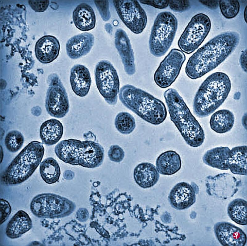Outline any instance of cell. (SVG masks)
<instances>
[{
  "label": "cell",
  "mask_w": 247,
  "mask_h": 246,
  "mask_svg": "<svg viewBox=\"0 0 247 246\" xmlns=\"http://www.w3.org/2000/svg\"><path fill=\"white\" fill-rule=\"evenodd\" d=\"M240 40L239 34L235 31L224 32L211 39L189 58L187 76L196 79L215 68L235 50Z\"/></svg>",
  "instance_id": "1"
},
{
  "label": "cell",
  "mask_w": 247,
  "mask_h": 246,
  "mask_svg": "<svg viewBox=\"0 0 247 246\" xmlns=\"http://www.w3.org/2000/svg\"><path fill=\"white\" fill-rule=\"evenodd\" d=\"M164 97L170 119L186 143L193 147L200 146L205 138L204 131L182 98L175 89L172 88L164 92Z\"/></svg>",
  "instance_id": "2"
},
{
  "label": "cell",
  "mask_w": 247,
  "mask_h": 246,
  "mask_svg": "<svg viewBox=\"0 0 247 246\" xmlns=\"http://www.w3.org/2000/svg\"><path fill=\"white\" fill-rule=\"evenodd\" d=\"M119 96L125 107L150 124L159 125L166 118L167 112L164 103L140 88L125 85L120 89Z\"/></svg>",
  "instance_id": "3"
},
{
  "label": "cell",
  "mask_w": 247,
  "mask_h": 246,
  "mask_svg": "<svg viewBox=\"0 0 247 246\" xmlns=\"http://www.w3.org/2000/svg\"><path fill=\"white\" fill-rule=\"evenodd\" d=\"M231 84L228 75L214 73L202 83L193 101L194 113L199 118L209 116L221 105L227 98Z\"/></svg>",
  "instance_id": "4"
},
{
  "label": "cell",
  "mask_w": 247,
  "mask_h": 246,
  "mask_svg": "<svg viewBox=\"0 0 247 246\" xmlns=\"http://www.w3.org/2000/svg\"><path fill=\"white\" fill-rule=\"evenodd\" d=\"M54 151L57 157L64 162L85 168L98 167L104 160L103 148L100 144L92 141L64 140L56 145Z\"/></svg>",
  "instance_id": "5"
},
{
  "label": "cell",
  "mask_w": 247,
  "mask_h": 246,
  "mask_svg": "<svg viewBox=\"0 0 247 246\" xmlns=\"http://www.w3.org/2000/svg\"><path fill=\"white\" fill-rule=\"evenodd\" d=\"M44 152L43 144L33 141L28 144L12 161L2 178L6 184H19L27 179L40 163Z\"/></svg>",
  "instance_id": "6"
},
{
  "label": "cell",
  "mask_w": 247,
  "mask_h": 246,
  "mask_svg": "<svg viewBox=\"0 0 247 246\" xmlns=\"http://www.w3.org/2000/svg\"><path fill=\"white\" fill-rule=\"evenodd\" d=\"M175 16L170 11L159 13L154 22L149 45L151 54L156 57L164 55L171 46L178 28Z\"/></svg>",
  "instance_id": "7"
},
{
  "label": "cell",
  "mask_w": 247,
  "mask_h": 246,
  "mask_svg": "<svg viewBox=\"0 0 247 246\" xmlns=\"http://www.w3.org/2000/svg\"><path fill=\"white\" fill-rule=\"evenodd\" d=\"M211 27V20L207 15L200 13L195 15L178 41L181 50L187 54L194 52L207 37Z\"/></svg>",
  "instance_id": "8"
},
{
  "label": "cell",
  "mask_w": 247,
  "mask_h": 246,
  "mask_svg": "<svg viewBox=\"0 0 247 246\" xmlns=\"http://www.w3.org/2000/svg\"><path fill=\"white\" fill-rule=\"evenodd\" d=\"M94 76L97 87L109 105H116L119 92V80L117 72L111 62L101 60L96 65Z\"/></svg>",
  "instance_id": "9"
},
{
  "label": "cell",
  "mask_w": 247,
  "mask_h": 246,
  "mask_svg": "<svg viewBox=\"0 0 247 246\" xmlns=\"http://www.w3.org/2000/svg\"><path fill=\"white\" fill-rule=\"evenodd\" d=\"M30 208L32 213L38 217L54 219L66 215L69 206L67 200L59 195L43 193L33 198Z\"/></svg>",
  "instance_id": "10"
},
{
  "label": "cell",
  "mask_w": 247,
  "mask_h": 246,
  "mask_svg": "<svg viewBox=\"0 0 247 246\" xmlns=\"http://www.w3.org/2000/svg\"><path fill=\"white\" fill-rule=\"evenodd\" d=\"M114 5L119 17L132 32L141 33L147 23L146 14L138 1L113 0Z\"/></svg>",
  "instance_id": "11"
},
{
  "label": "cell",
  "mask_w": 247,
  "mask_h": 246,
  "mask_svg": "<svg viewBox=\"0 0 247 246\" xmlns=\"http://www.w3.org/2000/svg\"><path fill=\"white\" fill-rule=\"evenodd\" d=\"M186 57L179 49H172L160 63L154 75L156 84L161 88L170 86L178 76Z\"/></svg>",
  "instance_id": "12"
},
{
  "label": "cell",
  "mask_w": 247,
  "mask_h": 246,
  "mask_svg": "<svg viewBox=\"0 0 247 246\" xmlns=\"http://www.w3.org/2000/svg\"><path fill=\"white\" fill-rule=\"evenodd\" d=\"M205 185L208 195L227 199L232 197L237 192L241 182L229 174L223 173L214 176H207Z\"/></svg>",
  "instance_id": "13"
},
{
  "label": "cell",
  "mask_w": 247,
  "mask_h": 246,
  "mask_svg": "<svg viewBox=\"0 0 247 246\" xmlns=\"http://www.w3.org/2000/svg\"><path fill=\"white\" fill-rule=\"evenodd\" d=\"M45 101L46 110L52 117L62 118L68 112L69 105L68 94L59 79L48 88Z\"/></svg>",
  "instance_id": "14"
},
{
  "label": "cell",
  "mask_w": 247,
  "mask_h": 246,
  "mask_svg": "<svg viewBox=\"0 0 247 246\" xmlns=\"http://www.w3.org/2000/svg\"><path fill=\"white\" fill-rule=\"evenodd\" d=\"M214 233L219 243L224 246H244L246 235L240 228L227 222H219L214 227Z\"/></svg>",
  "instance_id": "15"
},
{
  "label": "cell",
  "mask_w": 247,
  "mask_h": 246,
  "mask_svg": "<svg viewBox=\"0 0 247 246\" xmlns=\"http://www.w3.org/2000/svg\"><path fill=\"white\" fill-rule=\"evenodd\" d=\"M198 186L194 182L191 184L185 182L178 183L170 193L169 199L170 204L178 210L189 208L195 202V191H198Z\"/></svg>",
  "instance_id": "16"
},
{
  "label": "cell",
  "mask_w": 247,
  "mask_h": 246,
  "mask_svg": "<svg viewBox=\"0 0 247 246\" xmlns=\"http://www.w3.org/2000/svg\"><path fill=\"white\" fill-rule=\"evenodd\" d=\"M115 43L125 72L130 76L134 74L136 71L134 53L128 36L123 29L119 28L116 30Z\"/></svg>",
  "instance_id": "17"
},
{
  "label": "cell",
  "mask_w": 247,
  "mask_h": 246,
  "mask_svg": "<svg viewBox=\"0 0 247 246\" xmlns=\"http://www.w3.org/2000/svg\"><path fill=\"white\" fill-rule=\"evenodd\" d=\"M94 43V37L91 33L84 32L75 35L66 43L67 53L72 59H77L89 53Z\"/></svg>",
  "instance_id": "18"
},
{
  "label": "cell",
  "mask_w": 247,
  "mask_h": 246,
  "mask_svg": "<svg viewBox=\"0 0 247 246\" xmlns=\"http://www.w3.org/2000/svg\"><path fill=\"white\" fill-rule=\"evenodd\" d=\"M60 49V43L56 37L51 35H45L40 38L36 43V56L40 62L49 63L57 58Z\"/></svg>",
  "instance_id": "19"
},
{
  "label": "cell",
  "mask_w": 247,
  "mask_h": 246,
  "mask_svg": "<svg viewBox=\"0 0 247 246\" xmlns=\"http://www.w3.org/2000/svg\"><path fill=\"white\" fill-rule=\"evenodd\" d=\"M70 81L72 90L77 96L83 97L88 94L91 84L89 69L85 66L74 65L70 71Z\"/></svg>",
  "instance_id": "20"
},
{
  "label": "cell",
  "mask_w": 247,
  "mask_h": 246,
  "mask_svg": "<svg viewBox=\"0 0 247 246\" xmlns=\"http://www.w3.org/2000/svg\"><path fill=\"white\" fill-rule=\"evenodd\" d=\"M133 176L136 183L143 188L151 187L157 182L159 174L156 168L153 164L142 162L135 167Z\"/></svg>",
  "instance_id": "21"
},
{
  "label": "cell",
  "mask_w": 247,
  "mask_h": 246,
  "mask_svg": "<svg viewBox=\"0 0 247 246\" xmlns=\"http://www.w3.org/2000/svg\"><path fill=\"white\" fill-rule=\"evenodd\" d=\"M72 18L75 26L81 31H89L95 27V14L88 4L83 3L77 5L73 12Z\"/></svg>",
  "instance_id": "22"
},
{
  "label": "cell",
  "mask_w": 247,
  "mask_h": 246,
  "mask_svg": "<svg viewBox=\"0 0 247 246\" xmlns=\"http://www.w3.org/2000/svg\"><path fill=\"white\" fill-rule=\"evenodd\" d=\"M32 227V221L28 214L23 210H19L7 223L6 234L10 239L18 238L30 230Z\"/></svg>",
  "instance_id": "23"
},
{
  "label": "cell",
  "mask_w": 247,
  "mask_h": 246,
  "mask_svg": "<svg viewBox=\"0 0 247 246\" xmlns=\"http://www.w3.org/2000/svg\"><path fill=\"white\" fill-rule=\"evenodd\" d=\"M156 169L164 175L174 174L181 169L182 161L180 155L176 151L170 150L161 154L156 160Z\"/></svg>",
  "instance_id": "24"
},
{
  "label": "cell",
  "mask_w": 247,
  "mask_h": 246,
  "mask_svg": "<svg viewBox=\"0 0 247 246\" xmlns=\"http://www.w3.org/2000/svg\"><path fill=\"white\" fill-rule=\"evenodd\" d=\"M63 131V126L60 121L55 119H51L44 122L40 126V138L45 145H53L61 139Z\"/></svg>",
  "instance_id": "25"
},
{
  "label": "cell",
  "mask_w": 247,
  "mask_h": 246,
  "mask_svg": "<svg viewBox=\"0 0 247 246\" xmlns=\"http://www.w3.org/2000/svg\"><path fill=\"white\" fill-rule=\"evenodd\" d=\"M230 149L228 147L220 146L207 151L202 160L206 165L221 170H228V160Z\"/></svg>",
  "instance_id": "26"
},
{
  "label": "cell",
  "mask_w": 247,
  "mask_h": 246,
  "mask_svg": "<svg viewBox=\"0 0 247 246\" xmlns=\"http://www.w3.org/2000/svg\"><path fill=\"white\" fill-rule=\"evenodd\" d=\"M247 150L246 146H236L230 150L228 166L232 173L247 175Z\"/></svg>",
  "instance_id": "27"
},
{
  "label": "cell",
  "mask_w": 247,
  "mask_h": 246,
  "mask_svg": "<svg viewBox=\"0 0 247 246\" xmlns=\"http://www.w3.org/2000/svg\"><path fill=\"white\" fill-rule=\"evenodd\" d=\"M234 121L233 113L228 110L224 109L214 113L211 117L209 123L212 130L221 134L228 132L232 129Z\"/></svg>",
  "instance_id": "28"
},
{
  "label": "cell",
  "mask_w": 247,
  "mask_h": 246,
  "mask_svg": "<svg viewBox=\"0 0 247 246\" xmlns=\"http://www.w3.org/2000/svg\"><path fill=\"white\" fill-rule=\"evenodd\" d=\"M40 174L44 181L48 184H52L59 180L61 174L59 166L52 157L44 159L40 163Z\"/></svg>",
  "instance_id": "29"
},
{
  "label": "cell",
  "mask_w": 247,
  "mask_h": 246,
  "mask_svg": "<svg viewBox=\"0 0 247 246\" xmlns=\"http://www.w3.org/2000/svg\"><path fill=\"white\" fill-rule=\"evenodd\" d=\"M246 201L242 199L233 200L229 204L227 213L231 219L237 224L247 225Z\"/></svg>",
  "instance_id": "30"
},
{
  "label": "cell",
  "mask_w": 247,
  "mask_h": 246,
  "mask_svg": "<svg viewBox=\"0 0 247 246\" xmlns=\"http://www.w3.org/2000/svg\"><path fill=\"white\" fill-rule=\"evenodd\" d=\"M115 125L117 130L124 134L131 133L136 126L134 117L129 113L125 112H120L117 115Z\"/></svg>",
  "instance_id": "31"
},
{
  "label": "cell",
  "mask_w": 247,
  "mask_h": 246,
  "mask_svg": "<svg viewBox=\"0 0 247 246\" xmlns=\"http://www.w3.org/2000/svg\"><path fill=\"white\" fill-rule=\"evenodd\" d=\"M24 138L22 134L17 130L9 132L5 138L4 143L6 149L10 152H16L22 147Z\"/></svg>",
  "instance_id": "32"
},
{
  "label": "cell",
  "mask_w": 247,
  "mask_h": 246,
  "mask_svg": "<svg viewBox=\"0 0 247 246\" xmlns=\"http://www.w3.org/2000/svg\"><path fill=\"white\" fill-rule=\"evenodd\" d=\"M219 6L223 16L228 19L235 17L240 10V4L238 0H219Z\"/></svg>",
  "instance_id": "33"
},
{
  "label": "cell",
  "mask_w": 247,
  "mask_h": 246,
  "mask_svg": "<svg viewBox=\"0 0 247 246\" xmlns=\"http://www.w3.org/2000/svg\"><path fill=\"white\" fill-rule=\"evenodd\" d=\"M108 155L112 161L120 162L125 156V152L122 148L117 145L111 146L108 150Z\"/></svg>",
  "instance_id": "34"
},
{
  "label": "cell",
  "mask_w": 247,
  "mask_h": 246,
  "mask_svg": "<svg viewBox=\"0 0 247 246\" xmlns=\"http://www.w3.org/2000/svg\"><path fill=\"white\" fill-rule=\"evenodd\" d=\"M169 6L173 11L181 12L189 9L190 6V3L188 0H170L169 1Z\"/></svg>",
  "instance_id": "35"
},
{
  "label": "cell",
  "mask_w": 247,
  "mask_h": 246,
  "mask_svg": "<svg viewBox=\"0 0 247 246\" xmlns=\"http://www.w3.org/2000/svg\"><path fill=\"white\" fill-rule=\"evenodd\" d=\"M94 2L103 19L105 21L109 20L111 15L108 1H94Z\"/></svg>",
  "instance_id": "36"
},
{
  "label": "cell",
  "mask_w": 247,
  "mask_h": 246,
  "mask_svg": "<svg viewBox=\"0 0 247 246\" xmlns=\"http://www.w3.org/2000/svg\"><path fill=\"white\" fill-rule=\"evenodd\" d=\"M11 208L8 201L0 199V223H3L8 219L11 213Z\"/></svg>",
  "instance_id": "37"
},
{
  "label": "cell",
  "mask_w": 247,
  "mask_h": 246,
  "mask_svg": "<svg viewBox=\"0 0 247 246\" xmlns=\"http://www.w3.org/2000/svg\"><path fill=\"white\" fill-rule=\"evenodd\" d=\"M28 3L31 8L35 11L42 12L47 8L49 3L48 0H29Z\"/></svg>",
  "instance_id": "38"
},
{
  "label": "cell",
  "mask_w": 247,
  "mask_h": 246,
  "mask_svg": "<svg viewBox=\"0 0 247 246\" xmlns=\"http://www.w3.org/2000/svg\"><path fill=\"white\" fill-rule=\"evenodd\" d=\"M138 1L141 4L160 9L166 8L169 4V0H139Z\"/></svg>",
  "instance_id": "39"
},
{
  "label": "cell",
  "mask_w": 247,
  "mask_h": 246,
  "mask_svg": "<svg viewBox=\"0 0 247 246\" xmlns=\"http://www.w3.org/2000/svg\"><path fill=\"white\" fill-rule=\"evenodd\" d=\"M246 49L242 51L240 57L241 67L243 71L247 72V52Z\"/></svg>",
  "instance_id": "40"
},
{
  "label": "cell",
  "mask_w": 247,
  "mask_h": 246,
  "mask_svg": "<svg viewBox=\"0 0 247 246\" xmlns=\"http://www.w3.org/2000/svg\"><path fill=\"white\" fill-rule=\"evenodd\" d=\"M199 1L204 5L212 9H216L219 6V1L218 0H200Z\"/></svg>",
  "instance_id": "41"
},
{
  "label": "cell",
  "mask_w": 247,
  "mask_h": 246,
  "mask_svg": "<svg viewBox=\"0 0 247 246\" xmlns=\"http://www.w3.org/2000/svg\"><path fill=\"white\" fill-rule=\"evenodd\" d=\"M246 12H247V6H246L245 8L244 12V19L246 23Z\"/></svg>",
  "instance_id": "42"
}]
</instances>
